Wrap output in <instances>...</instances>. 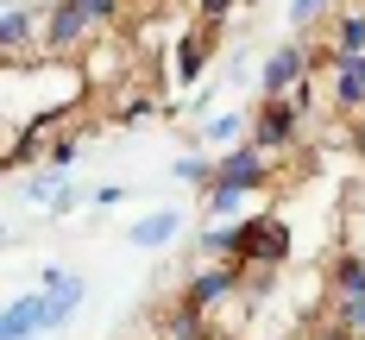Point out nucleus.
Listing matches in <instances>:
<instances>
[{
  "instance_id": "nucleus-22",
  "label": "nucleus",
  "mask_w": 365,
  "mask_h": 340,
  "mask_svg": "<svg viewBox=\"0 0 365 340\" xmlns=\"http://www.w3.org/2000/svg\"><path fill=\"white\" fill-rule=\"evenodd\" d=\"M120 202H126V189H120V183H101V189H95V208H88V215H101V208H120Z\"/></svg>"
},
{
  "instance_id": "nucleus-1",
  "label": "nucleus",
  "mask_w": 365,
  "mask_h": 340,
  "mask_svg": "<svg viewBox=\"0 0 365 340\" xmlns=\"http://www.w3.org/2000/svg\"><path fill=\"white\" fill-rule=\"evenodd\" d=\"M233 297H246V264L240 259H215V264H182V284H177V302L202 309L215 321Z\"/></svg>"
},
{
  "instance_id": "nucleus-24",
  "label": "nucleus",
  "mask_w": 365,
  "mask_h": 340,
  "mask_svg": "<svg viewBox=\"0 0 365 340\" xmlns=\"http://www.w3.org/2000/svg\"><path fill=\"white\" fill-rule=\"evenodd\" d=\"M240 6H252V0H240Z\"/></svg>"
},
{
  "instance_id": "nucleus-11",
  "label": "nucleus",
  "mask_w": 365,
  "mask_h": 340,
  "mask_svg": "<svg viewBox=\"0 0 365 340\" xmlns=\"http://www.w3.org/2000/svg\"><path fill=\"white\" fill-rule=\"evenodd\" d=\"M170 177H177L182 189H195V195H208V189L220 183V158L208 145H195V151H177L170 158Z\"/></svg>"
},
{
  "instance_id": "nucleus-25",
  "label": "nucleus",
  "mask_w": 365,
  "mask_h": 340,
  "mask_svg": "<svg viewBox=\"0 0 365 340\" xmlns=\"http://www.w3.org/2000/svg\"><path fill=\"white\" fill-rule=\"evenodd\" d=\"M120 340H126V334H120Z\"/></svg>"
},
{
  "instance_id": "nucleus-21",
  "label": "nucleus",
  "mask_w": 365,
  "mask_h": 340,
  "mask_svg": "<svg viewBox=\"0 0 365 340\" xmlns=\"http://www.w3.org/2000/svg\"><path fill=\"white\" fill-rule=\"evenodd\" d=\"M63 284H76L70 264H44V271H38V290H63Z\"/></svg>"
},
{
  "instance_id": "nucleus-6",
  "label": "nucleus",
  "mask_w": 365,
  "mask_h": 340,
  "mask_svg": "<svg viewBox=\"0 0 365 340\" xmlns=\"http://www.w3.org/2000/svg\"><path fill=\"white\" fill-rule=\"evenodd\" d=\"M44 57V6H6L0 13V63L6 70H19V63H32Z\"/></svg>"
},
{
  "instance_id": "nucleus-14",
  "label": "nucleus",
  "mask_w": 365,
  "mask_h": 340,
  "mask_svg": "<svg viewBox=\"0 0 365 340\" xmlns=\"http://www.w3.org/2000/svg\"><path fill=\"white\" fill-rule=\"evenodd\" d=\"M202 70H208V32H182L177 51H170V76H177V88H202Z\"/></svg>"
},
{
  "instance_id": "nucleus-13",
  "label": "nucleus",
  "mask_w": 365,
  "mask_h": 340,
  "mask_svg": "<svg viewBox=\"0 0 365 340\" xmlns=\"http://www.w3.org/2000/svg\"><path fill=\"white\" fill-rule=\"evenodd\" d=\"M215 259H240V221L195 227V246H189V264H215Z\"/></svg>"
},
{
  "instance_id": "nucleus-17",
  "label": "nucleus",
  "mask_w": 365,
  "mask_h": 340,
  "mask_svg": "<svg viewBox=\"0 0 365 340\" xmlns=\"http://www.w3.org/2000/svg\"><path fill=\"white\" fill-rule=\"evenodd\" d=\"M328 13H334V0H290V32L309 38L315 26H328Z\"/></svg>"
},
{
  "instance_id": "nucleus-12",
  "label": "nucleus",
  "mask_w": 365,
  "mask_h": 340,
  "mask_svg": "<svg viewBox=\"0 0 365 340\" xmlns=\"http://www.w3.org/2000/svg\"><path fill=\"white\" fill-rule=\"evenodd\" d=\"M252 139V113H240V108H220L202 120V145L208 151H233V145H246Z\"/></svg>"
},
{
  "instance_id": "nucleus-15",
  "label": "nucleus",
  "mask_w": 365,
  "mask_h": 340,
  "mask_svg": "<svg viewBox=\"0 0 365 340\" xmlns=\"http://www.w3.org/2000/svg\"><path fill=\"white\" fill-rule=\"evenodd\" d=\"M70 183H76L70 170H57V164H32L19 189H26V202H38V208H51V202H57V195H63Z\"/></svg>"
},
{
  "instance_id": "nucleus-9",
  "label": "nucleus",
  "mask_w": 365,
  "mask_h": 340,
  "mask_svg": "<svg viewBox=\"0 0 365 340\" xmlns=\"http://www.w3.org/2000/svg\"><path fill=\"white\" fill-rule=\"evenodd\" d=\"M182 233H189V215H182V208H151L145 221L126 227V239H133L139 252H164V246H177Z\"/></svg>"
},
{
  "instance_id": "nucleus-10",
  "label": "nucleus",
  "mask_w": 365,
  "mask_h": 340,
  "mask_svg": "<svg viewBox=\"0 0 365 340\" xmlns=\"http://www.w3.org/2000/svg\"><path fill=\"white\" fill-rule=\"evenodd\" d=\"M328 44H334V57H359L365 51V0H334Z\"/></svg>"
},
{
  "instance_id": "nucleus-3",
  "label": "nucleus",
  "mask_w": 365,
  "mask_h": 340,
  "mask_svg": "<svg viewBox=\"0 0 365 340\" xmlns=\"http://www.w3.org/2000/svg\"><path fill=\"white\" fill-rule=\"evenodd\" d=\"M108 32L88 0H51L44 6V57H82L95 38Z\"/></svg>"
},
{
  "instance_id": "nucleus-23",
  "label": "nucleus",
  "mask_w": 365,
  "mask_h": 340,
  "mask_svg": "<svg viewBox=\"0 0 365 340\" xmlns=\"http://www.w3.org/2000/svg\"><path fill=\"white\" fill-rule=\"evenodd\" d=\"M353 139H359V145H365V120H359V126H353Z\"/></svg>"
},
{
  "instance_id": "nucleus-18",
  "label": "nucleus",
  "mask_w": 365,
  "mask_h": 340,
  "mask_svg": "<svg viewBox=\"0 0 365 340\" xmlns=\"http://www.w3.org/2000/svg\"><path fill=\"white\" fill-rule=\"evenodd\" d=\"M334 328H346L353 340H365V297H346V302H334Z\"/></svg>"
},
{
  "instance_id": "nucleus-2",
  "label": "nucleus",
  "mask_w": 365,
  "mask_h": 340,
  "mask_svg": "<svg viewBox=\"0 0 365 340\" xmlns=\"http://www.w3.org/2000/svg\"><path fill=\"white\" fill-rule=\"evenodd\" d=\"M82 76H88L95 95H113V88H126V82H139V76H145L139 38L133 32H101L88 51H82Z\"/></svg>"
},
{
  "instance_id": "nucleus-8",
  "label": "nucleus",
  "mask_w": 365,
  "mask_h": 340,
  "mask_svg": "<svg viewBox=\"0 0 365 340\" xmlns=\"http://www.w3.org/2000/svg\"><path fill=\"white\" fill-rule=\"evenodd\" d=\"M328 88V108L346 120V113H365V51L359 57H334V70L322 76Z\"/></svg>"
},
{
  "instance_id": "nucleus-5",
  "label": "nucleus",
  "mask_w": 365,
  "mask_h": 340,
  "mask_svg": "<svg viewBox=\"0 0 365 340\" xmlns=\"http://www.w3.org/2000/svg\"><path fill=\"white\" fill-rule=\"evenodd\" d=\"M290 246H296V233H290V221H277V215H246V221H240V264H246V271H284Z\"/></svg>"
},
{
  "instance_id": "nucleus-19",
  "label": "nucleus",
  "mask_w": 365,
  "mask_h": 340,
  "mask_svg": "<svg viewBox=\"0 0 365 340\" xmlns=\"http://www.w3.org/2000/svg\"><path fill=\"white\" fill-rule=\"evenodd\" d=\"M233 13H240V0H195V19H202V32H220Z\"/></svg>"
},
{
  "instance_id": "nucleus-16",
  "label": "nucleus",
  "mask_w": 365,
  "mask_h": 340,
  "mask_svg": "<svg viewBox=\"0 0 365 340\" xmlns=\"http://www.w3.org/2000/svg\"><path fill=\"white\" fill-rule=\"evenodd\" d=\"M328 290H334V302L365 297V252H340V259L328 264Z\"/></svg>"
},
{
  "instance_id": "nucleus-20",
  "label": "nucleus",
  "mask_w": 365,
  "mask_h": 340,
  "mask_svg": "<svg viewBox=\"0 0 365 340\" xmlns=\"http://www.w3.org/2000/svg\"><path fill=\"white\" fill-rule=\"evenodd\" d=\"M76 208H95V195H88L82 183H70V189H63V195H57V202L44 208V221H63V215H76Z\"/></svg>"
},
{
  "instance_id": "nucleus-4",
  "label": "nucleus",
  "mask_w": 365,
  "mask_h": 340,
  "mask_svg": "<svg viewBox=\"0 0 365 340\" xmlns=\"http://www.w3.org/2000/svg\"><path fill=\"white\" fill-rule=\"evenodd\" d=\"M302 120H309V108H302V95H258L252 108V145L264 151H296V139H302Z\"/></svg>"
},
{
  "instance_id": "nucleus-7",
  "label": "nucleus",
  "mask_w": 365,
  "mask_h": 340,
  "mask_svg": "<svg viewBox=\"0 0 365 340\" xmlns=\"http://www.w3.org/2000/svg\"><path fill=\"white\" fill-rule=\"evenodd\" d=\"M277 151H264V145H233V151H220V183L227 189H271L277 183Z\"/></svg>"
}]
</instances>
